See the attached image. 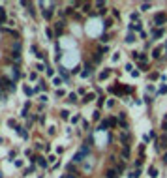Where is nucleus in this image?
Masks as SVG:
<instances>
[{"instance_id":"4","label":"nucleus","mask_w":167,"mask_h":178,"mask_svg":"<svg viewBox=\"0 0 167 178\" xmlns=\"http://www.w3.org/2000/svg\"><path fill=\"white\" fill-rule=\"evenodd\" d=\"M163 23V15H156V25H162Z\"/></svg>"},{"instance_id":"3","label":"nucleus","mask_w":167,"mask_h":178,"mask_svg":"<svg viewBox=\"0 0 167 178\" xmlns=\"http://www.w3.org/2000/svg\"><path fill=\"white\" fill-rule=\"evenodd\" d=\"M128 139H130V135H128V133H122V135H120V141H122V142H126Z\"/></svg>"},{"instance_id":"14","label":"nucleus","mask_w":167,"mask_h":178,"mask_svg":"<svg viewBox=\"0 0 167 178\" xmlns=\"http://www.w3.org/2000/svg\"><path fill=\"white\" fill-rule=\"evenodd\" d=\"M0 99H2V92H0Z\"/></svg>"},{"instance_id":"9","label":"nucleus","mask_w":167,"mask_h":178,"mask_svg":"<svg viewBox=\"0 0 167 178\" xmlns=\"http://www.w3.org/2000/svg\"><path fill=\"white\" fill-rule=\"evenodd\" d=\"M141 10H143V11H147V10H150V4H143V6H141Z\"/></svg>"},{"instance_id":"15","label":"nucleus","mask_w":167,"mask_h":178,"mask_svg":"<svg viewBox=\"0 0 167 178\" xmlns=\"http://www.w3.org/2000/svg\"><path fill=\"white\" fill-rule=\"evenodd\" d=\"M165 49H167V43H165Z\"/></svg>"},{"instance_id":"7","label":"nucleus","mask_w":167,"mask_h":178,"mask_svg":"<svg viewBox=\"0 0 167 178\" xmlns=\"http://www.w3.org/2000/svg\"><path fill=\"white\" fill-rule=\"evenodd\" d=\"M107 126H109V122H101L100 124V130H107Z\"/></svg>"},{"instance_id":"2","label":"nucleus","mask_w":167,"mask_h":178,"mask_svg":"<svg viewBox=\"0 0 167 178\" xmlns=\"http://www.w3.org/2000/svg\"><path fill=\"white\" fill-rule=\"evenodd\" d=\"M43 15H45V19H51V15H53V10H45V13H43Z\"/></svg>"},{"instance_id":"12","label":"nucleus","mask_w":167,"mask_h":178,"mask_svg":"<svg viewBox=\"0 0 167 178\" xmlns=\"http://www.w3.org/2000/svg\"><path fill=\"white\" fill-rule=\"evenodd\" d=\"M160 53H162V49H154V56H156V58L160 56Z\"/></svg>"},{"instance_id":"16","label":"nucleus","mask_w":167,"mask_h":178,"mask_svg":"<svg viewBox=\"0 0 167 178\" xmlns=\"http://www.w3.org/2000/svg\"><path fill=\"white\" fill-rule=\"evenodd\" d=\"M0 176H2V173H0Z\"/></svg>"},{"instance_id":"11","label":"nucleus","mask_w":167,"mask_h":178,"mask_svg":"<svg viewBox=\"0 0 167 178\" xmlns=\"http://www.w3.org/2000/svg\"><path fill=\"white\" fill-rule=\"evenodd\" d=\"M150 176H152V178H156V176H158V174H156V169H154V167L150 169Z\"/></svg>"},{"instance_id":"6","label":"nucleus","mask_w":167,"mask_h":178,"mask_svg":"<svg viewBox=\"0 0 167 178\" xmlns=\"http://www.w3.org/2000/svg\"><path fill=\"white\" fill-rule=\"evenodd\" d=\"M128 156H130V150H128V148H124V150H122V158H128Z\"/></svg>"},{"instance_id":"10","label":"nucleus","mask_w":167,"mask_h":178,"mask_svg":"<svg viewBox=\"0 0 167 178\" xmlns=\"http://www.w3.org/2000/svg\"><path fill=\"white\" fill-rule=\"evenodd\" d=\"M133 39H135V36H131V34H130L128 38H126V41H128V43H131V41H133Z\"/></svg>"},{"instance_id":"1","label":"nucleus","mask_w":167,"mask_h":178,"mask_svg":"<svg viewBox=\"0 0 167 178\" xmlns=\"http://www.w3.org/2000/svg\"><path fill=\"white\" fill-rule=\"evenodd\" d=\"M86 152H88V150H86V148H83V150H81L79 154H75V158H73V161H77V163H79V161H83V156H85Z\"/></svg>"},{"instance_id":"8","label":"nucleus","mask_w":167,"mask_h":178,"mask_svg":"<svg viewBox=\"0 0 167 178\" xmlns=\"http://www.w3.org/2000/svg\"><path fill=\"white\" fill-rule=\"evenodd\" d=\"M75 99H77V96H75V94H69V99H68V101H72V103H73Z\"/></svg>"},{"instance_id":"13","label":"nucleus","mask_w":167,"mask_h":178,"mask_svg":"<svg viewBox=\"0 0 167 178\" xmlns=\"http://www.w3.org/2000/svg\"><path fill=\"white\" fill-rule=\"evenodd\" d=\"M163 161H165V163H167V152H165V154H163Z\"/></svg>"},{"instance_id":"5","label":"nucleus","mask_w":167,"mask_h":178,"mask_svg":"<svg viewBox=\"0 0 167 178\" xmlns=\"http://www.w3.org/2000/svg\"><path fill=\"white\" fill-rule=\"evenodd\" d=\"M115 174H116V173H115L113 169H111V171H107V178H115Z\"/></svg>"}]
</instances>
